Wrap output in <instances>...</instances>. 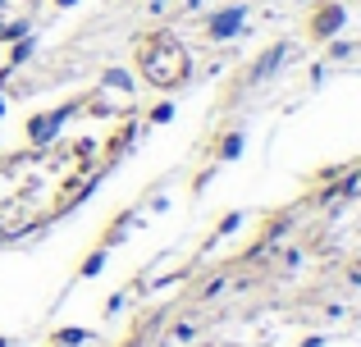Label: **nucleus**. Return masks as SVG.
Segmentation results:
<instances>
[{
	"label": "nucleus",
	"instance_id": "obj_1",
	"mask_svg": "<svg viewBox=\"0 0 361 347\" xmlns=\"http://www.w3.org/2000/svg\"><path fill=\"white\" fill-rule=\"evenodd\" d=\"M142 69H147V78H151V82L169 87L174 78H183V51H178V46H156V51L142 60Z\"/></svg>",
	"mask_w": 361,
	"mask_h": 347
},
{
	"label": "nucleus",
	"instance_id": "obj_2",
	"mask_svg": "<svg viewBox=\"0 0 361 347\" xmlns=\"http://www.w3.org/2000/svg\"><path fill=\"white\" fill-rule=\"evenodd\" d=\"M69 119V110H55V115H42V119H32V142H51L55 137V128Z\"/></svg>",
	"mask_w": 361,
	"mask_h": 347
},
{
	"label": "nucleus",
	"instance_id": "obj_3",
	"mask_svg": "<svg viewBox=\"0 0 361 347\" xmlns=\"http://www.w3.org/2000/svg\"><path fill=\"white\" fill-rule=\"evenodd\" d=\"M338 27H343V9H338V5H329L325 14H316V32L320 37H334Z\"/></svg>",
	"mask_w": 361,
	"mask_h": 347
},
{
	"label": "nucleus",
	"instance_id": "obj_4",
	"mask_svg": "<svg viewBox=\"0 0 361 347\" xmlns=\"http://www.w3.org/2000/svg\"><path fill=\"white\" fill-rule=\"evenodd\" d=\"M238 27H243V14H238V9H229V14H220L211 23V37H233Z\"/></svg>",
	"mask_w": 361,
	"mask_h": 347
},
{
	"label": "nucleus",
	"instance_id": "obj_5",
	"mask_svg": "<svg viewBox=\"0 0 361 347\" xmlns=\"http://www.w3.org/2000/svg\"><path fill=\"white\" fill-rule=\"evenodd\" d=\"M60 5H78V0H60Z\"/></svg>",
	"mask_w": 361,
	"mask_h": 347
}]
</instances>
